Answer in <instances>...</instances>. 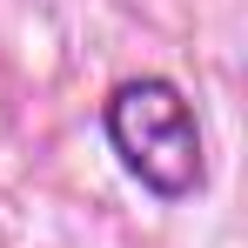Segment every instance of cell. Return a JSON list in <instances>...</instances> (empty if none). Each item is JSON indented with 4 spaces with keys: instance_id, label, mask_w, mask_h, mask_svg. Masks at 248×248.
<instances>
[{
    "instance_id": "obj_1",
    "label": "cell",
    "mask_w": 248,
    "mask_h": 248,
    "mask_svg": "<svg viewBox=\"0 0 248 248\" xmlns=\"http://www.w3.org/2000/svg\"><path fill=\"white\" fill-rule=\"evenodd\" d=\"M101 127L108 148L121 155V168L161 202H188L208 181V148H202V121L188 108V94L161 74H134L101 101Z\"/></svg>"
}]
</instances>
